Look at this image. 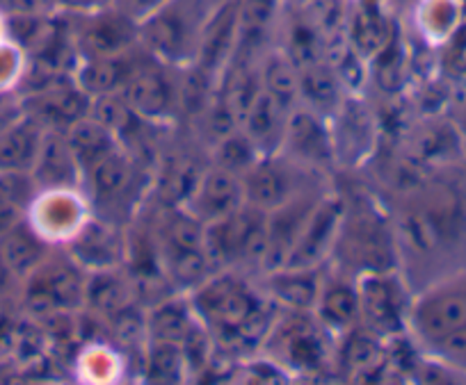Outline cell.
<instances>
[{
    "instance_id": "obj_1",
    "label": "cell",
    "mask_w": 466,
    "mask_h": 385,
    "mask_svg": "<svg viewBox=\"0 0 466 385\" xmlns=\"http://www.w3.org/2000/svg\"><path fill=\"white\" fill-rule=\"evenodd\" d=\"M186 297L213 347L236 353L252 351L266 342L279 312L261 285L236 270L213 271Z\"/></svg>"
},
{
    "instance_id": "obj_2",
    "label": "cell",
    "mask_w": 466,
    "mask_h": 385,
    "mask_svg": "<svg viewBox=\"0 0 466 385\" xmlns=\"http://www.w3.org/2000/svg\"><path fill=\"white\" fill-rule=\"evenodd\" d=\"M215 7V0H167L140 21V46L156 60L186 69L195 62L201 35Z\"/></svg>"
},
{
    "instance_id": "obj_3",
    "label": "cell",
    "mask_w": 466,
    "mask_h": 385,
    "mask_svg": "<svg viewBox=\"0 0 466 385\" xmlns=\"http://www.w3.org/2000/svg\"><path fill=\"white\" fill-rule=\"evenodd\" d=\"M151 235L160 271L177 290L187 294L215 271L204 249V223L181 205H163Z\"/></svg>"
},
{
    "instance_id": "obj_4",
    "label": "cell",
    "mask_w": 466,
    "mask_h": 385,
    "mask_svg": "<svg viewBox=\"0 0 466 385\" xmlns=\"http://www.w3.org/2000/svg\"><path fill=\"white\" fill-rule=\"evenodd\" d=\"M396 237L387 219L373 205L350 208L345 203L339 235L331 255L339 258V270L350 276L396 271Z\"/></svg>"
},
{
    "instance_id": "obj_5",
    "label": "cell",
    "mask_w": 466,
    "mask_h": 385,
    "mask_svg": "<svg viewBox=\"0 0 466 385\" xmlns=\"http://www.w3.org/2000/svg\"><path fill=\"white\" fill-rule=\"evenodd\" d=\"M204 249L215 271H261L268 251V212L245 203L231 214L204 223Z\"/></svg>"
},
{
    "instance_id": "obj_6",
    "label": "cell",
    "mask_w": 466,
    "mask_h": 385,
    "mask_svg": "<svg viewBox=\"0 0 466 385\" xmlns=\"http://www.w3.org/2000/svg\"><path fill=\"white\" fill-rule=\"evenodd\" d=\"M140 160L119 146L101 163L94 164L89 172H85L80 187L87 196L94 217L116 223L115 217L131 214L133 205L137 203V192H140Z\"/></svg>"
},
{
    "instance_id": "obj_7",
    "label": "cell",
    "mask_w": 466,
    "mask_h": 385,
    "mask_svg": "<svg viewBox=\"0 0 466 385\" xmlns=\"http://www.w3.org/2000/svg\"><path fill=\"white\" fill-rule=\"evenodd\" d=\"M122 98L149 123H172L183 112L181 69L156 60L142 48L140 60L124 84Z\"/></svg>"
},
{
    "instance_id": "obj_8",
    "label": "cell",
    "mask_w": 466,
    "mask_h": 385,
    "mask_svg": "<svg viewBox=\"0 0 466 385\" xmlns=\"http://www.w3.org/2000/svg\"><path fill=\"white\" fill-rule=\"evenodd\" d=\"M87 271L69 255L51 253L21 285V301L33 315H57L85 306Z\"/></svg>"
},
{
    "instance_id": "obj_9",
    "label": "cell",
    "mask_w": 466,
    "mask_h": 385,
    "mask_svg": "<svg viewBox=\"0 0 466 385\" xmlns=\"http://www.w3.org/2000/svg\"><path fill=\"white\" fill-rule=\"evenodd\" d=\"M407 329L425 349L466 329V279L439 283L410 303Z\"/></svg>"
},
{
    "instance_id": "obj_10",
    "label": "cell",
    "mask_w": 466,
    "mask_h": 385,
    "mask_svg": "<svg viewBox=\"0 0 466 385\" xmlns=\"http://www.w3.org/2000/svg\"><path fill=\"white\" fill-rule=\"evenodd\" d=\"M69 16L76 19V24H71V39L78 60L122 55L140 46V24L116 5Z\"/></svg>"
},
{
    "instance_id": "obj_11",
    "label": "cell",
    "mask_w": 466,
    "mask_h": 385,
    "mask_svg": "<svg viewBox=\"0 0 466 385\" xmlns=\"http://www.w3.org/2000/svg\"><path fill=\"white\" fill-rule=\"evenodd\" d=\"M92 217V208L83 187H51L39 190L37 199L30 205V226L53 246H65Z\"/></svg>"
},
{
    "instance_id": "obj_12",
    "label": "cell",
    "mask_w": 466,
    "mask_h": 385,
    "mask_svg": "<svg viewBox=\"0 0 466 385\" xmlns=\"http://www.w3.org/2000/svg\"><path fill=\"white\" fill-rule=\"evenodd\" d=\"M304 164L295 163L284 151L270 155H261L248 172L243 173L245 203L270 212L286 201L293 199L302 190H307L302 181Z\"/></svg>"
},
{
    "instance_id": "obj_13",
    "label": "cell",
    "mask_w": 466,
    "mask_h": 385,
    "mask_svg": "<svg viewBox=\"0 0 466 385\" xmlns=\"http://www.w3.org/2000/svg\"><path fill=\"white\" fill-rule=\"evenodd\" d=\"M360 288V326L369 329L375 338L400 333L407 326L410 306L402 297L396 271L357 276Z\"/></svg>"
},
{
    "instance_id": "obj_14",
    "label": "cell",
    "mask_w": 466,
    "mask_h": 385,
    "mask_svg": "<svg viewBox=\"0 0 466 385\" xmlns=\"http://www.w3.org/2000/svg\"><path fill=\"white\" fill-rule=\"evenodd\" d=\"M62 249L87 274L103 270H122L128 258V240L124 226H116V223L98 219L94 214Z\"/></svg>"
},
{
    "instance_id": "obj_15",
    "label": "cell",
    "mask_w": 466,
    "mask_h": 385,
    "mask_svg": "<svg viewBox=\"0 0 466 385\" xmlns=\"http://www.w3.org/2000/svg\"><path fill=\"white\" fill-rule=\"evenodd\" d=\"M19 101L21 110L33 116L39 125H44L46 131L60 133H66L76 121L85 119L92 107V98L71 80V75L56 80L37 92L24 94Z\"/></svg>"
},
{
    "instance_id": "obj_16",
    "label": "cell",
    "mask_w": 466,
    "mask_h": 385,
    "mask_svg": "<svg viewBox=\"0 0 466 385\" xmlns=\"http://www.w3.org/2000/svg\"><path fill=\"white\" fill-rule=\"evenodd\" d=\"M345 201L334 194H322L309 214L289 261L284 267H322L331 258Z\"/></svg>"
},
{
    "instance_id": "obj_17",
    "label": "cell",
    "mask_w": 466,
    "mask_h": 385,
    "mask_svg": "<svg viewBox=\"0 0 466 385\" xmlns=\"http://www.w3.org/2000/svg\"><path fill=\"white\" fill-rule=\"evenodd\" d=\"M240 205H245L243 178L210 163L204 167L195 190L181 208H186L201 223H210L231 214Z\"/></svg>"
},
{
    "instance_id": "obj_18",
    "label": "cell",
    "mask_w": 466,
    "mask_h": 385,
    "mask_svg": "<svg viewBox=\"0 0 466 385\" xmlns=\"http://www.w3.org/2000/svg\"><path fill=\"white\" fill-rule=\"evenodd\" d=\"M360 312L357 276H350L340 270L329 274L322 271L320 292L311 315L325 329V333H350L360 326Z\"/></svg>"
},
{
    "instance_id": "obj_19",
    "label": "cell",
    "mask_w": 466,
    "mask_h": 385,
    "mask_svg": "<svg viewBox=\"0 0 466 385\" xmlns=\"http://www.w3.org/2000/svg\"><path fill=\"white\" fill-rule=\"evenodd\" d=\"M460 208L452 199H434L428 203L414 205L402 219V235L411 249L420 253H432L446 244L457 231Z\"/></svg>"
},
{
    "instance_id": "obj_20",
    "label": "cell",
    "mask_w": 466,
    "mask_h": 385,
    "mask_svg": "<svg viewBox=\"0 0 466 385\" xmlns=\"http://www.w3.org/2000/svg\"><path fill=\"white\" fill-rule=\"evenodd\" d=\"M284 153L304 167L325 164L334 155V137L327 128L325 116L316 114L309 107H295L286 125Z\"/></svg>"
},
{
    "instance_id": "obj_21",
    "label": "cell",
    "mask_w": 466,
    "mask_h": 385,
    "mask_svg": "<svg viewBox=\"0 0 466 385\" xmlns=\"http://www.w3.org/2000/svg\"><path fill=\"white\" fill-rule=\"evenodd\" d=\"M322 283V267H279L263 271L261 290L279 311L311 312Z\"/></svg>"
},
{
    "instance_id": "obj_22",
    "label": "cell",
    "mask_w": 466,
    "mask_h": 385,
    "mask_svg": "<svg viewBox=\"0 0 466 385\" xmlns=\"http://www.w3.org/2000/svg\"><path fill=\"white\" fill-rule=\"evenodd\" d=\"M142 46L112 57H80L71 69V80L87 94L89 98L107 96V94H122L124 84L131 78Z\"/></svg>"
},
{
    "instance_id": "obj_23",
    "label": "cell",
    "mask_w": 466,
    "mask_h": 385,
    "mask_svg": "<svg viewBox=\"0 0 466 385\" xmlns=\"http://www.w3.org/2000/svg\"><path fill=\"white\" fill-rule=\"evenodd\" d=\"M289 114V110H284L270 94L261 89L257 101L252 103V107L245 114L240 131L249 137V142L257 146L261 155L279 153V151H284Z\"/></svg>"
},
{
    "instance_id": "obj_24",
    "label": "cell",
    "mask_w": 466,
    "mask_h": 385,
    "mask_svg": "<svg viewBox=\"0 0 466 385\" xmlns=\"http://www.w3.org/2000/svg\"><path fill=\"white\" fill-rule=\"evenodd\" d=\"M33 176L37 181L39 190H51V187H80L78 163L66 144L65 133L46 131L42 146H39L37 160L33 164Z\"/></svg>"
},
{
    "instance_id": "obj_25",
    "label": "cell",
    "mask_w": 466,
    "mask_h": 385,
    "mask_svg": "<svg viewBox=\"0 0 466 385\" xmlns=\"http://www.w3.org/2000/svg\"><path fill=\"white\" fill-rule=\"evenodd\" d=\"M46 128L39 125L24 110L0 125V169H24L33 172Z\"/></svg>"
},
{
    "instance_id": "obj_26",
    "label": "cell",
    "mask_w": 466,
    "mask_h": 385,
    "mask_svg": "<svg viewBox=\"0 0 466 385\" xmlns=\"http://www.w3.org/2000/svg\"><path fill=\"white\" fill-rule=\"evenodd\" d=\"M57 246L48 244L37 231L28 223V219H24L21 223H16L15 228L0 235V253L5 258V262L10 265V270L19 276V281L24 283L48 255L56 251Z\"/></svg>"
},
{
    "instance_id": "obj_27",
    "label": "cell",
    "mask_w": 466,
    "mask_h": 385,
    "mask_svg": "<svg viewBox=\"0 0 466 385\" xmlns=\"http://www.w3.org/2000/svg\"><path fill=\"white\" fill-rule=\"evenodd\" d=\"M298 84H299V98L304 105L311 112L320 116H329L343 105V84H340V75L327 69L322 62H313V64L298 69Z\"/></svg>"
},
{
    "instance_id": "obj_28",
    "label": "cell",
    "mask_w": 466,
    "mask_h": 385,
    "mask_svg": "<svg viewBox=\"0 0 466 385\" xmlns=\"http://www.w3.org/2000/svg\"><path fill=\"white\" fill-rule=\"evenodd\" d=\"M65 137L76 163H78L80 176H85V172H89L94 164L101 163L112 151L119 149V142L115 140V135L89 114L85 119L76 121L65 133Z\"/></svg>"
},
{
    "instance_id": "obj_29",
    "label": "cell",
    "mask_w": 466,
    "mask_h": 385,
    "mask_svg": "<svg viewBox=\"0 0 466 385\" xmlns=\"http://www.w3.org/2000/svg\"><path fill=\"white\" fill-rule=\"evenodd\" d=\"M204 167L195 163V158L186 153L172 155L158 163V173H156L154 187L158 192V199L163 205H186L187 196L195 190Z\"/></svg>"
},
{
    "instance_id": "obj_30",
    "label": "cell",
    "mask_w": 466,
    "mask_h": 385,
    "mask_svg": "<svg viewBox=\"0 0 466 385\" xmlns=\"http://www.w3.org/2000/svg\"><path fill=\"white\" fill-rule=\"evenodd\" d=\"M261 87L263 92L270 94L284 110L293 112L299 101V84H298V69L293 62L286 57V53H268L261 62Z\"/></svg>"
},
{
    "instance_id": "obj_31",
    "label": "cell",
    "mask_w": 466,
    "mask_h": 385,
    "mask_svg": "<svg viewBox=\"0 0 466 385\" xmlns=\"http://www.w3.org/2000/svg\"><path fill=\"white\" fill-rule=\"evenodd\" d=\"M187 362L183 349L174 342L149 340L147 349V379L151 383H178Z\"/></svg>"
},
{
    "instance_id": "obj_32",
    "label": "cell",
    "mask_w": 466,
    "mask_h": 385,
    "mask_svg": "<svg viewBox=\"0 0 466 385\" xmlns=\"http://www.w3.org/2000/svg\"><path fill=\"white\" fill-rule=\"evenodd\" d=\"M258 158H261V153L240 128L213 144V164L231 173H238V176H243Z\"/></svg>"
},
{
    "instance_id": "obj_33",
    "label": "cell",
    "mask_w": 466,
    "mask_h": 385,
    "mask_svg": "<svg viewBox=\"0 0 466 385\" xmlns=\"http://www.w3.org/2000/svg\"><path fill=\"white\" fill-rule=\"evenodd\" d=\"M39 185L33 172L24 169H0V199L16 205L28 214L30 205L37 199Z\"/></svg>"
},
{
    "instance_id": "obj_34",
    "label": "cell",
    "mask_w": 466,
    "mask_h": 385,
    "mask_svg": "<svg viewBox=\"0 0 466 385\" xmlns=\"http://www.w3.org/2000/svg\"><path fill=\"white\" fill-rule=\"evenodd\" d=\"M28 66V55L12 39H0V94H16Z\"/></svg>"
},
{
    "instance_id": "obj_35",
    "label": "cell",
    "mask_w": 466,
    "mask_h": 385,
    "mask_svg": "<svg viewBox=\"0 0 466 385\" xmlns=\"http://www.w3.org/2000/svg\"><path fill=\"white\" fill-rule=\"evenodd\" d=\"M80 367H85V376L89 380H94V383H107V380L115 379L116 358L107 349L94 347L89 351H85Z\"/></svg>"
},
{
    "instance_id": "obj_36",
    "label": "cell",
    "mask_w": 466,
    "mask_h": 385,
    "mask_svg": "<svg viewBox=\"0 0 466 385\" xmlns=\"http://www.w3.org/2000/svg\"><path fill=\"white\" fill-rule=\"evenodd\" d=\"M51 0H0V15L5 16H28L46 15Z\"/></svg>"
},
{
    "instance_id": "obj_37",
    "label": "cell",
    "mask_w": 466,
    "mask_h": 385,
    "mask_svg": "<svg viewBox=\"0 0 466 385\" xmlns=\"http://www.w3.org/2000/svg\"><path fill=\"white\" fill-rule=\"evenodd\" d=\"M51 5L66 15H89L116 5V0H51Z\"/></svg>"
},
{
    "instance_id": "obj_38",
    "label": "cell",
    "mask_w": 466,
    "mask_h": 385,
    "mask_svg": "<svg viewBox=\"0 0 466 385\" xmlns=\"http://www.w3.org/2000/svg\"><path fill=\"white\" fill-rule=\"evenodd\" d=\"M167 0H116V7L127 12L131 19H136L140 24L142 19H147L149 15H154L158 7H163Z\"/></svg>"
},
{
    "instance_id": "obj_39",
    "label": "cell",
    "mask_w": 466,
    "mask_h": 385,
    "mask_svg": "<svg viewBox=\"0 0 466 385\" xmlns=\"http://www.w3.org/2000/svg\"><path fill=\"white\" fill-rule=\"evenodd\" d=\"M21 281L15 271L10 270V265L5 262L3 253H0V299L16 297L21 292Z\"/></svg>"
},
{
    "instance_id": "obj_40",
    "label": "cell",
    "mask_w": 466,
    "mask_h": 385,
    "mask_svg": "<svg viewBox=\"0 0 466 385\" xmlns=\"http://www.w3.org/2000/svg\"><path fill=\"white\" fill-rule=\"evenodd\" d=\"M24 219H25L24 210L0 199V235H5L10 228H15L16 223H21Z\"/></svg>"
},
{
    "instance_id": "obj_41",
    "label": "cell",
    "mask_w": 466,
    "mask_h": 385,
    "mask_svg": "<svg viewBox=\"0 0 466 385\" xmlns=\"http://www.w3.org/2000/svg\"><path fill=\"white\" fill-rule=\"evenodd\" d=\"M0 39H5V16L0 15Z\"/></svg>"
}]
</instances>
